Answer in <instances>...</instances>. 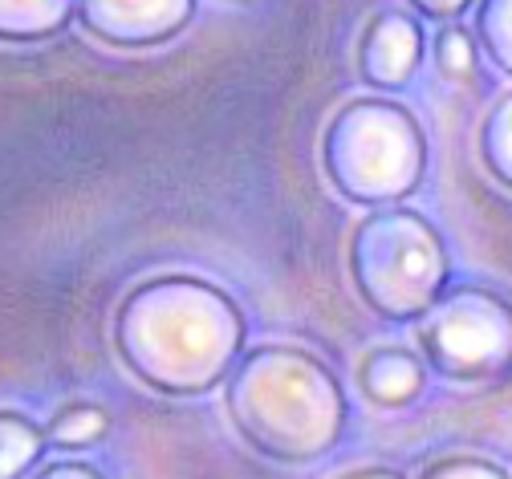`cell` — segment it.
<instances>
[{
  "mask_svg": "<svg viewBox=\"0 0 512 479\" xmlns=\"http://www.w3.org/2000/svg\"><path fill=\"white\" fill-rule=\"evenodd\" d=\"M423 61V29L403 9H382L370 17L358 45V74L374 90H399L415 78Z\"/></svg>",
  "mask_w": 512,
  "mask_h": 479,
  "instance_id": "obj_7",
  "label": "cell"
},
{
  "mask_svg": "<svg viewBox=\"0 0 512 479\" xmlns=\"http://www.w3.org/2000/svg\"><path fill=\"white\" fill-rule=\"evenodd\" d=\"M240 5H248V0H240Z\"/></svg>",
  "mask_w": 512,
  "mask_h": 479,
  "instance_id": "obj_19",
  "label": "cell"
},
{
  "mask_svg": "<svg viewBox=\"0 0 512 479\" xmlns=\"http://www.w3.org/2000/svg\"><path fill=\"white\" fill-rule=\"evenodd\" d=\"M435 65L447 78H468L476 70V41L468 29L452 25L435 37Z\"/></svg>",
  "mask_w": 512,
  "mask_h": 479,
  "instance_id": "obj_14",
  "label": "cell"
},
{
  "mask_svg": "<svg viewBox=\"0 0 512 479\" xmlns=\"http://www.w3.org/2000/svg\"><path fill=\"white\" fill-rule=\"evenodd\" d=\"M45 431V447H61V451H82L106 439L110 431V410L86 398H74L57 410V415L41 427Z\"/></svg>",
  "mask_w": 512,
  "mask_h": 479,
  "instance_id": "obj_10",
  "label": "cell"
},
{
  "mask_svg": "<svg viewBox=\"0 0 512 479\" xmlns=\"http://www.w3.org/2000/svg\"><path fill=\"white\" fill-rule=\"evenodd\" d=\"M512 94H500V102H492L484 126H480V159L488 167L492 179H500V187L512 183Z\"/></svg>",
  "mask_w": 512,
  "mask_h": 479,
  "instance_id": "obj_12",
  "label": "cell"
},
{
  "mask_svg": "<svg viewBox=\"0 0 512 479\" xmlns=\"http://www.w3.org/2000/svg\"><path fill=\"white\" fill-rule=\"evenodd\" d=\"M423 479H508L504 467H496L492 459H476V455H456V459H439L423 471Z\"/></svg>",
  "mask_w": 512,
  "mask_h": 479,
  "instance_id": "obj_15",
  "label": "cell"
},
{
  "mask_svg": "<svg viewBox=\"0 0 512 479\" xmlns=\"http://www.w3.org/2000/svg\"><path fill=\"white\" fill-rule=\"evenodd\" d=\"M322 163L350 203L399 208L423 183L427 139L407 106L391 98H354L326 126Z\"/></svg>",
  "mask_w": 512,
  "mask_h": 479,
  "instance_id": "obj_3",
  "label": "cell"
},
{
  "mask_svg": "<svg viewBox=\"0 0 512 479\" xmlns=\"http://www.w3.org/2000/svg\"><path fill=\"white\" fill-rule=\"evenodd\" d=\"M419 350L435 374L456 382L500 374L512 354L508 301L488 289H460L452 297H439L419 321Z\"/></svg>",
  "mask_w": 512,
  "mask_h": 479,
  "instance_id": "obj_5",
  "label": "cell"
},
{
  "mask_svg": "<svg viewBox=\"0 0 512 479\" xmlns=\"http://www.w3.org/2000/svg\"><path fill=\"white\" fill-rule=\"evenodd\" d=\"M338 479H407V475L395 471V467H358V471H346Z\"/></svg>",
  "mask_w": 512,
  "mask_h": 479,
  "instance_id": "obj_18",
  "label": "cell"
},
{
  "mask_svg": "<svg viewBox=\"0 0 512 479\" xmlns=\"http://www.w3.org/2000/svg\"><path fill=\"white\" fill-rule=\"evenodd\" d=\"M191 17H196V0H78L74 9V21L90 37L118 49L163 45L179 37Z\"/></svg>",
  "mask_w": 512,
  "mask_h": 479,
  "instance_id": "obj_6",
  "label": "cell"
},
{
  "mask_svg": "<svg viewBox=\"0 0 512 479\" xmlns=\"http://www.w3.org/2000/svg\"><path fill=\"white\" fill-rule=\"evenodd\" d=\"M114 350L143 386L191 398L220 386L244 350V313L200 277H151L122 297Z\"/></svg>",
  "mask_w": 512,
  "mask_h": 479,
  "instance_id": "obj_1",
  "label": "cell"
},
{
  "mask_svg": "<svg viewBox=\"0 0 512 479\" xmlns=\"http://www.w3.org/2000/svg\"><path fill=\"white\" fill-rule=\"evenodd\" d=\"M350 281L358 297L391 321L423 317L447 285V248L431 220L411 208H374L350 236Z\"/></svg>",
  "mask_w": 512,
  "mask_h": 479,
  "instance_id": "obj_4",
  "label": "cell"
},
{
  "mask_svg": "<svg viewBox=\"0 0 512 479\" xmlns=\"http://www.w3.org/2000/svg\"><path fill=\"white\" fill-rule=\"evenodd\" d=\"M45 455V431L17 415V410H0V479H25Z\"/></svg>",
  "mask_w": 512,
  "mask_h": 479,
  "instance_id": "obj_11",
  "label": "cell"
},
{
  "mask_svg": "<svg viewBox=\"0 0 512 479\" xmlns=\"http://www.w3.org/2000/svg\"><path fill=\"white\" fill-rule=\"evenodd\" d=\"M78 0H0V41H45L70 29Z\"/></svg>",
  "mask_w": 512,
  "mask_h": 479,
  "instance_id": "obj_9",
  "label": "cell"
},
{
  "mask_svg": "<svg viewBox=\"0 0 512 479\" xmlns=\"http://www.w3.org/2000/svg\"><path fill=\"white\" fill-rule=\"evenodd\" d=\"M411 9H419L423 17H431V21H456L472 0H407Z\"/></svg>",
  "mask_w": 512,
  "mask_h": 479,
  "instance_id": "obj_17",
  "label": "cell"
},
{
  "mask_svg": "<svg viewBox=\"0 0 512 479\" xmlns=\"http://www.w3.org/2000/svg\"><path fill=\"white\" fill-rule=\"evenodd\" d=\"M358 386L374 406H407L423 394L427 370L403 346H378L358 366Z\"/></svg>",
  "mask_w": 512,
  "mask_h": 479,
  "instance_id": "obj_8",
  "label": "cell"
},
{
  "mask_svg": "<svg viewBox=\"0 0 512 479\" xmlns=\"http://www.w3.org/2000/svg\"><path fill=\"white\" fill-rule=\"evenodd\" d=\"M484 53L508 74L512 70V0H480L476 9V37Z\"/></svg>",
  "mask_w": 512,
  "mask_h": 479,
  "instance_id": "obj_13",
  "label": "cell"
},
{
  "mask_svg": "<svg viewBox=\"0 0 512 479\" xmlns=\"http://www.w3.org/2000/svg\"><path fill=\"white\" fill-rule=\"evenodd\" d=\"M224 402L240 439L277 463L322 459L346 431L338 374L297 346H261L236 358L224 378Z\"/></svg>",
  "mask_w": 512,
  "mask_h": 479,
  "instance_id": "obj_2",
  "label": "cell"
},
{
  "mask_svg": "<svg viewBox=\"0 0 512 479\" xmlns=\"http://www.w3.org/2000/svg\"><path fill=\"white\" fill-rule=\"evenodd\" d=\"M33 479H102V471H94L90 463H78V459H57V463H45Z\"/></svg>",
  "mask_w": 512,
  "mask_h": 479,
  "instance_id": "obj_16",
  "label": "cell"
}]
</instances>
